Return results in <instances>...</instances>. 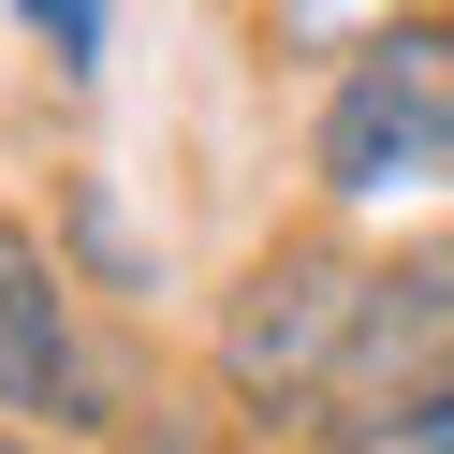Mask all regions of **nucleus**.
I'll return each instance as SVG.
<instances>
[{
	"mask_svg": "<svg viewBox=\"0 0 454 454\" xmlns=\"http://www.w3.org/2000/svg\"><path fill=\"white\" fill-rule=\"evenodd\" d=\"M352 337H366V249L352 220H278L206 308V395L235 411V440H323L337 381H352Z\"/></svg>",
	"mask_w": 454,
	"mask_h": 454,
	"instance_id": "f257e3e1",
	"label": "nucleus"
},
{
	"mask_svg": "<svg viewBox=\"0 0 454 454\" xmlns=\"http://www.w3.org/2000/svg\"><path fill=\"white\" fill-rule=\"evenodd\" d=\"M308 176H323V220L454 176V15H366L352 30V59L323 74V118H308Z\"/></svg>",
	"mask_w": 454,
	"mask_h": 454,
	"instance_id": "f03ea898",
	"label": "nucleus"
},
{
	"mask_svg": "<svg viewBox=\"0 0 454 454\" xmlns=\"http://www.w3.org/2000/svg\"><path fill=\"white\" fill-rule=\"evenodd\" d=\"M440 381H454V220L366 249V337H352V381H337V411H323L308 454H381Z\"/></svg>",
	"mask_w": 454,
	"mask_h": 454,
	"instance_id": "7ed1b4c3",
	"label": "nucleus"
},
{
	"mask_svg": "<svg viewBox=\"0 0 454 454\" xmlns=\"http://www.w3.org/2000/svg\"><path fill=\"white\" fill-rule=\"evenodd\" d=\"M89 337H103V308L74 294L59 235H44L30 206H0V425H15V440H59L74 425Z\"/></svg>",
	"mask_w": 454,
	"mask_h": 454,
	"instance_id": "20e7f679",
	"label": "nucleus"
},
{
	"mask_svg": "<svg viewBox=\"0 0 454 454\" xmlns=\"http://www.w3.org/2000/svg\"><path fill=\"white\" fill-rule=\"evenodd\" d=\"M44 235H59L74 294H89L103 323H147L161 308V249H147V220H132V191L103 176V161H59V176H44Z\"/></svg>",
	"mask_w": 454,
	"mask_h": 454,
	"instance_id": "39448f33",
	"label": "nucleus"
},
{
	"mask_svg": "<svg viewBox=\"0 0 454 454\" xmlns=\"http://www.w3.org/2000/svg\"><path fill=\"white\" fill-rule=\"evenodd\" d=\"M118 454H235V411L206 395V366H161L147 395H132V425H118Z\"/></svg>",
	"mask_w": 454,
	"mask_h": 454,
	"instance_id": "423d86ee",
	"label": "nucleus"
},
{
	"mask_svg": "<svg viewBox=\"0 0 454 454\" xmlns=\"http://www.w3.org/2000/svg\"><path fill=\"white\" fill-rule=\"evenodd\" d=\"M15 44H30L59 89H89V74H103V44H118V15H103V0H15Z\"/></svg>",
	"mask_w": 454,
	"mask_h": 454,
	"instance_id": "0eeeda50",
	"label": "nucleus"
},
{
	"mask_svg": "<svg viewBox=\"0 0 454 454\" xmlns=\"http://www.w3.org/2000/svg\"><path fill=\"white\" fill-rule=\"evenodd\" d=\"M381 454H454V381H440V395H425V411H411V425H395V440H381Z\"/></svg>",
	"mask_w": 454,
	"mask_h": 454,
	"instance_id": "6e6552de",
	"label": "nucleus"
},
{
	"mask_svg": "<svg viewBox=\"0 0 454 454\" xmlns=\"http://www.w3.org/2000/svg\"><path fill=\"white\" fill-rule=\"evenodd\" d=\"M0 454H59V440H15V425H0Z\"/></svg>",
	"mask_w": 454,
	"mask_h": 454,
	"instance_id": "1a4fd4ad",
	"label": "nucleus"
}]
</instances>
